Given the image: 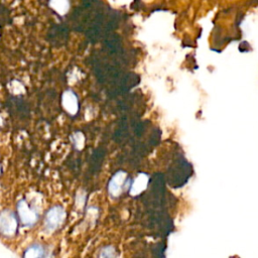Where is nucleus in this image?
Segmentation results:
<instances>
[{"instance_id":"obj_1","label":"nucleus","mask_w":258,"mask_h":258,"mask_svg":"<svg viewBox=\"0 0 258 258\" xmlns=\"http://www.w3.org/2000/svg\"><path fill=\"white\" fill-rule=\"evenodd\" d=\"M66 219V211L64 208L57 206L52 208L45 216V227L47 230L54 231L58 229Z\"/></svg>"},{"instance_id":"obj_2","label":"nucleus","mask_w":258,"mask_h":258,"mask_svg":"<svg viewBox=\"0 0 258 258\" xmlns=\"http://www.w3.org/2000/svg\"><path fill=\"white\" fill-rule=\"evenodd\" d=\"M18 229V220L10 211H4L0 215V232L4 235H13Z\"/></svg>"},{"instance_id":"obj_3","label":"nucleus","mask_w":258,"mask_h":258,"mask_svg":"<svg viewBox=\"0 0 258 258\" xmlns=\"http://www.w3.org/2000/svg\"><path fill=\"white\" fill-rule=\"evenodd\" d=\"M126 179H127V173L122 171H119L112 176V179L109 182V186H108V191L111 196L119 197L121 195L122 191L125 189Z\"/></svg>"},{"instance_id":"obj_4","label":"nucleus","mask_w":258,"mask_h":258,"mask_svg":"<svg viewBox=\"0 0 258 258\" xmlns=\"http://www.w3.org/2000/svg\"><path fill=\"white\" fill-rule=\"evenodd\" d=\"M18 212H19V215H20V218L22 224L24 225L31 226V225H34L38 220V214L36 213L35 210H32L27 205V203L24 200L19 202Z\"/></svg>"},{"instance_id":"obj_5","label":"nucleus","mask_w":258,"mask_h":258,"mask_svg":"<svg viewBox=\"0 0 258 258\" xmlns=\"http://www.w3.org/2000/svg\"><path fill=\"white\" fill-rule=\"evenodd\" d=\"M62 104L64 109L71 115H75L78 112V99L72 91H66L63 94Z\"/></svg>"},{"instance_id":"obj_6","label":"nucleus","mask_w":258,"mask_h":258,"mask_svg":"<svg viewBox=\"0 0 258 258\" xmlns=\"http://www.w3.org/2000/svg\"><path fill=\"white\" fill-rule=\"evenodd\" d=\"M148 183H149V176L147 174H144V173L138 174V176L136 177L133 184L131 185V189H130L131 195L132 196L139 195L141 192H143L145 189H147Z\"/></svg>"},{"instance_id":"obj_7","label":"nucleus","mask_w":258,"mask_h":258,"mask_svg":"<svg viewBox=\"0 0 258 258\" xmlns=\"http://www.w3.org/2000/svg\"><path fill=\"white\" fill-rule=\"evenodd\" d=\"M48 5L59 15H66L71 7L70 0H50Z\"/></svg>"},{"instance_id":"obj_8","label":"nucleus","mask_w":258,"mask_h":258,"mask_svg":"<svg viewBox=\"0 0 258 258\" xmlns=\"http://www.w3.org/2000/svg\"><path fill=\"white\" fill-rule=\"evenodd\" d=\"M25 257H29V258H35V257H42L43 256V250L41 246L39 245H34L31 246L30 248H28L26 250V252L24 253Z\"/></svg>"},{"instance_id":"obj_9","label":"nucleus","mask_w":258,"mask_h":258,"mask_svg":"<svg viewBox=\"0 0 258 258\" xmlns=\"http://www.w3.org/2000/svg\"><path fill=\"white\" fill-rule=\"evenodd\" d=\"M73 142L77 150H82L84 148V143H85L84 135L81 132H76L73 135Z\"/></svg>"},{"instance_id":"obj_10","label":"nucleus","mask_w":258,"mask_h":258,"mask_svg":"<svg viewBox=\"0 0 258 258\" xmlns=\"http://www.w3.org/2000/svg\"><path fill=\"white\" fill-rule=\"evenodd\" d=\"M115 250L113 247L109 246V247H105L104 249H102L101 253H100V256L101 257H113L115 256Z\"/></svg>"}]
</instances>
